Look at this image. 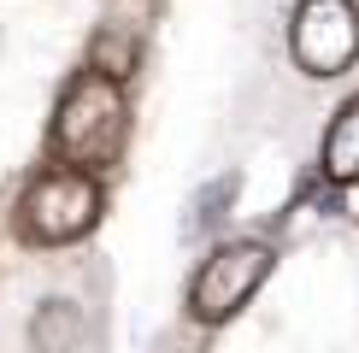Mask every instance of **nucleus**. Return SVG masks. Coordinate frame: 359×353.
<instances>
[{
    "mask_svg": "<svg viewBox=\"0 0 359 353\" xmlns=\"http://www.w3.org/2000/svg\"><path fill=\"white\" fill-rule=\"evenodd\" d=\"M124 136H130L124 83L100 77V71H77L65 83V95H59V112H53V153L95 171L124 153Z\"/></svg>",
    "mask_w": 359,
    "mask_h": 353,
    "instance_id": "obj_1",
    "label": "nucleus"
},
{
    "mask_svg": "<svg viewBox=\"0 0 359 353\" xmlns=\"http://www.w3.org/2000/svg\"><path fill=\"white\" fill-rule=\"evenodd\" d=\"M95 218H100V183L88 171H41L18 200V224L41 247L77 242L95 230Z\"/></svg>",
    "mask_w": 359,
    "mask_h": 353,
    "instance_id": "obj_2",
    "label": "nucleus"
},
{
    "mask_svg": "<svg viewBox=\"0 0 359 353\" xmlns=\"http://www.w3.org/2000/svg\"><path fill=\"white\" fill-rule=\"evenodd\" d=\"M277 254L265 242H224L212 254L201 259V271H194L189 283V318L194 324H230L242 306L253 300V289L271 277Z\"/></svg>",
    "mask_w": 359,
    "mask_h": 353,
    "instance_id": "obj_3",
    "label": "nucleus"
},
{
    "mask_svg": "<svg viewBox=\"0 0 359 353\" xmlns=\"http://www.w3.org/2000/svg\"><path fill=\"white\" fill-rule=\"evenodd\" d=\"M289 53L306 77H341L359 53V12L353 0H301L289 24Z\"/></svg>",
    "mask_w": 359,
    "mask_h": 353,
    "instance_id": "obj_4",
    "label": "nucleus"
},
{
    "mask_svg": "<svg viewBox=\"0 0 359 353\" xmlns=\"http://www.w3.org/2000/svg\"><path fill=\"white\" fill-rule=\"evenodd\" d=\"M83 335H88V318L77 300H41L29 312V347L36 353H83Z\"/></svg>",
    "mask_w": 359,
    "mask_h": 353,
    "instance_id": "obj_5",
    "label": "nucleus"
},
{
    "mask_svg": "<svg viewBox=\"0 0 359 353\" xmlns=\"http://www.w3.org/2000/svg\"><path fill=\"white\" fill-rule=\"evenodd\" d=\"M318 165H324V176H330V183H353V176H359V95L330 118Z\"/></svg>",
    "mask_w": 359,
    "mask_h": 353,
    "instance_id": "obj_6",
    "label": "nucleus"
},
{
    "mask_svg": "<svg viewBox=\"0 0 359 353\" xmlns=\"http://www.w3.org/2000/svg\"><path fill=\"white\" fill-rule=\"evenodd\" d=\"M236 188H242V176H218V183H206L201 195H194V212H189V235L212 230L218 218H224V206L236 200Z\"/></svg>",
    "mask_w": 359,
    "mask_h": 353,
    "instance_id": "obj_7",
    "label": "nucleus"
}]
</instances>
